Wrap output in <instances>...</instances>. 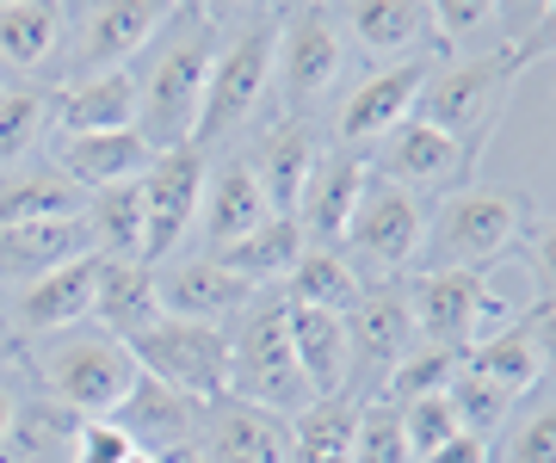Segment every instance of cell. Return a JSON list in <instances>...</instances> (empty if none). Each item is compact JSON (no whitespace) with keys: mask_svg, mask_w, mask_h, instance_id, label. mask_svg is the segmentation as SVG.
I'll return each instance as SVG.
<instances>
[{"mask_svg":"<svg viewBox=\"0 0 556 463\" xmlns=\"http://www.w3.org/2000/svg\"><path fill=\"white\" fill-rule=\"evenodd\" d=\"M217 13L204 7H174V20L149 50V75H137V137L167 155L179 142H192V124H199L204 105V81H211V62H217Z\"/></svg>","mask_w":556,"mask_h":463,"instance_id":"cell-1","label":"cell"},{"mask_svg":"<svg viewBox=\"0 0 556 463\" xmlns=\"http://www.w3.org/2000/svg\"><path fill=\"white\" fill-rule=\"evenodd\" d=\"M544 56H551L544 31H526V38L501 43V50H482V56H457L452 68L427 75L415 118H427L433 130H445V137H457V142H470V130H489L495 112L507 105V93L519 87V75ZM470 149H477V142H470Z\"/></svg>","mask_w":556,"mask_h":463,"instance_id":"cell-2","label":"cell"},{"mask_svg":"<svg viewBox=\"0 0 556 463\" xmlns=\"http://www.w3.org/2000/svg\"><path fill=\"white\" fill-rule=\"evenodd\" d=\"M526 242V198L514 185H470V192H445L433 217H427V247L420 260L452 266V272H482V266L519 254Z\"/></svg>","mask_w":556,"mask_h":463,"instance_id":"cell-3","label":"cell"},{"mask_svg":"<svg viewBox=\"0 0 556 463\" xmlns=\"http://www.w3.org/2000/svg\"><path fill=\"white\" fill-rule=\"evenodd\" d=\"M229 396L248 408H266L278 421L309 408L303 371L291 359V334H285V297L254 303L241 316V327L229 334Z\"/></svg>","mask_w":556,"mask_h":463,"instance_id":"cell-4","label":"cell"},{"mask_svg":"<svg viewBox=\"0 0 556 463\" xmlns=\"http://www.w3.org/2000/svg\"><path fill=\"white\" fill-rule=\"evenodd\" d=\"M273 38H278V13H260V20L236 25V31L217 43L211 81H204L199 124H192V142H199V149L236 137L241 124L260 112L266 87H273Z\"/></svg>","mask_w":556,"mask_h":463,"instance_id":"cell-5","label":"cell"},{"mask_svg":"<svg viewBox=\"0 0 556 463\" xmlns=\"http://www.w3.org/2000/svg\"><path fill=\"white\" fill-rule=\"evenodd\" d=\"M130 364L142 377L167 383L179 396H192L199 408L223 402L229 396V334L223 322H179V316H161L149 334L124 340Z\"/></svg>","mask_w":556,"mask_h":463,"instance_id":"cell-6","label":"cell"},{"mask_svg":"<svg viewBox=\"0 0 556 463\" xmlns=\"http://www.w3.org/2000/svg\"><path fill=\"white\" fill-rule=\"evenodd\" d=\"M137 377V364L124 352L112 334H75V327H62L56 340L43 346V383H50V396L62 408H75L87 421H105L118 396L130 389Z\"/></svg>","mask_w":556,"mask_h":463,"instance_id":"cell-7","label":"cell"},{"mask_svg":"<svg viewBox=\"0 0 556 463\" xmlns=\"http://www.w3.org/2000/svg\"><path fill=\"white\" fill-rule=\"evenodd\" d=\"M204 173H211V162L199 142H179V149L155 155V167L142 173V266L174 260L179 242L192 235L204 204Z\"/></svg>","mask_w":556,"mask_h":463,"instance_id":"cell-8","label":"cell"},{"mask_svg":"<svg viewBox=\"0 0 556 463\" xmlns=\"http://www.w3.org/2000/svg\"><path fill=\"white\" fill-rule=\"evenodd\" d=\"M340 68H346V38H340L334 13H321V7H278L273 81L285 87V100L298 105V112L328 100Z\"/></svg>","mask_w":556,"mask_h":463,"instance_id":"cell-9","label":"cell"},{"mask_svg":"<svg viewBox=\"0 0 556 463\" xmlns=\"http://www.w3.org/2000/svg\"><path fill=\"white\" fill-rule=\"evenodd\" d=\"M174 7L161 0H105V7H80L68 13V38H75V81L87 75H118L167 31Z\"/></svg>","mask_w":556,"mask_h":463,"instance_id":"cell-10","label":"cell"},{"mask_svg":"<svg viewBox=\"0 0 556 463\" xmlns=\"http://www.w3.org/2000/svg\"><path fill=\"white\" fill-rule=\"evenodd\" d=\"M470 162H477V149H470V142H457V137H445V130H433L427 118H402L396 130L378 142L371 180L402 185V192L427 198V192H452V185H464Z\"/></svg>","mask_w":556,"mask_h":463,"instance_id":"cell-11","label":"cell"},{"mask_svg":"<svg viewBox=\"0 0 556 463\" xmlns=\"http://www.w3.org/2000/svg\"><path fill=\"white\" fill-rule=\"evenodd\" d=\"M346 242H353L358 260L383 266V272L415 266L420 247H427V198L371 180L365 198H358V210H353V222H346Z\"/></svg>","mask_w":556,"mask_h":463,"instance_id":"cell-12","label":"cell"},{"mask_svg":"<svg viewBox=\"0 0 556 463\" xmlns=\"http://www.w3.org/2000/svg\"><path fill=\"white\" fill-rule=\"evenodd\" d=\"M346 327V389L353 377H365V389H383V377L396 371V359L415 346V322H408V297L396 284L365 291V297L340 316Z\"/></svg>","mask_w":556,"mask_h":463,"instance_id":"cell-13","label":"cell"},{"mask_svg":"<svg viewBox=\"0 0 556 463\" xmlns=\"http://www.w3.org/2000/svg\"><path fill=\"white\" fill-rule=\"evenodd\" d=\"M457 364H464L470 377H482L489 389H501V396L519 408L526 396L544 389V377H551V309H538V316H526V322L477 340Z\"/></svg>","mask_w":556,"mask_h":463,"instance_id":"cell-14","label":"cell"},{"mask_svg":"<svg viewBox=\"0 0 556 463\" xmlns=\"http://www.w3.org/2000/svg\"><path fill=\"white\" fill-rule=\"evenodd\" d=\"M427 62L408 56V62H390V68H378V75H365V81L353 87V100L340 105V149H365V142H383L390 130H396L402 118H415L420 105V87H427Z\"/></svg>","mask_w":556,"mask_h":463,"instance_id":"cell-15","label":"cell"},{"mask_svg":"<svg viewBox=\"0 0 556 463\" xmlns=\"http://www.w3.org/2000/svg\"><path fill=\"white\" fill-rule=\"evenodd\" d=\"M477 291H482V272H452V266L420 272V279L402 291V297H408L415 340L464 359V346L477 340Z\"/></svg>","mask_w":556,"mask_h":463,"instance_id":"cell-16","label":"cell"},{"mask_svg":"<svg viewBox=\"0 0 556 463\" xmlns=\"http://www.w3.org/2000/svg\"><path fill=\"white\" fill-rule=\"evenodd\" d=\"M105 421L130 439V451L161 458V451H174V445H199L204 408L192 402V396H179V389H167V383H155V377H142L137 371L130 389L118 396V408H112Z\"/></svg>","mask_w":556,"mask_h":463,"instance_id":"cell-17","label":"cell"},{"mask_svg":"<svg viewBox=\"0 0 556 463\" xmlns=\"http://www.w3.org/2000/svg\"><path fill=\"white\" fill-rule=\"evenodd\" d=\"M365 185H371V162L353 155V149H328L321 167L309 173V185H303V204H298L303 242H321V247L346 242V222H353Z\"/></svg>","mask_w":556,"mask_h":463,"instance_id":"cell-18","label":"cell"},{"mask_svg":"<svg viewBox=\"0 0 556 463\" xmlns=\"http://www.w3.org/2000/svg\"><path fill=\"white\" fill-rule=\"evenodd\" d=\"M285 445H291V421H278L266 408H248L236 396L204 408V426H199L204 463H285Z\"/></svg>","mask_w":556,"mask_h":463,"instance_id":"cell-19","label":"cell"},{"mask_svg":"<svg viewBox=\"0 0 556 463\" xmlns=\"http://www.w3.org/2000/svg\"><path fill=\"white\" fill-rule=\"evenodd\" d=\"M75 192H112V185H137L155 167V149L137 130H105V137H62L56 162H50Z\"/></svg>","mask_w":556,"mask_h":463,"instance_id":"cell-20","label":"cell"},{"mask_svg":"<svg viewBox=\"0 0 556 463\" xmlns=\"http://www.w3.org/2000/svg\"><path fill=\"white\" fill-rule=\"evenodd\" d=\"M199 210H204V254H217V247L254 235L260 222H273V204H266V192H260L248 155H229V162H217L211 173H204V204Z\"/></svg>","mask_w":556,"mask_h":463,"instance_id":"cell-21","label":"cell"},{"mask_svg":"<svg viewBox=\"0 0 556 463\" xmlns=\"http://www.w3.org/2000/svg\"><path fill=\"white\" fill-rule=\"evenodd\" d=\"M93 284H100V254H80V260L43 272V279L20 284V327L25 334H62V327H80L93 316Z\"/></svg>","mask_w":556,"mask_h":463,"instance_id":"cell-22","label":"cell"},{"mask_svg":"<svg viewBox=\"0 0 556 463\" xmlns=\"http://www.w3.org/2000/svg\"><path fill=\"white\" fill-rule=\"evenodd\" d=\"M50 124L62 137H105V130H137V75H87L68 81L50 100Z\"/></svg>","mask_w":556,"mask_h":463,"instance_id":"cell-23","label":"cell"},{"mask_svg":"<svg viewBox=\"0 0 556 463\" xmlns=\"http://www.w3.org/2000/svg\"><path fill=\"white\" fill-rule=\"evenodd\" d=\"M321 137L309 130V124H278L273 137L260 142V155H248V167H254L260 192H266V204H273V217H298L303 204V185H309V173L321 167Z\"/></svg>","mask_w":556,"mask_h":463,"instance_id":"cell-24","label":"cell"},{"mask_svg":"<svg viewBox=\"0 0 556 463\" xmlns=\"http://www.w3.org/2000/svg\"><path fill=\"white\" fill-rule=\"evenodd\" d=\"M100 334L112 340H137L161 322V291H155V266L142 260H100V284H93V316Z\"/></svg>","mask_w":556,"mask_h":463,"instance_id":"cell-25","label":"cell"},{"mask_svg":"<svg viewBox=\"0 0 556 463\" xmlns=\"http://www.w3.org/2000/svg\"><path fill=\"white\" fill-rule=\"evenodd\" d=\"M155 291H161V316H179V322H223L229 309L254 297V284L229 279L217 260H179L167 272H155Z\"/></svg>","mask_w":556,"mask_h":463,"instance_id":"cell-26","label":"cell"},{"mask_svg":"<svg viewBox=\"0 0 556 463\" xmlns=\"http://www.w3.org/2000/svg\"><path fill=\"white\" fill-rule=\"evenodd\" d=\"M285 334H291V359H298V371H303L309 402L346 396V327H340V316L285 303Z\"/></svg>","mask_w":556,"mask_h":463,"instance_id":"cell-27","label":"cell"},{"mask_svg":"<svg viewBox=\"0 0 556 463\" xmlns=\"http://www.w3.org/2000/svg\"><path fill=\"white\" fill-rule=\"evenodd\" d=\"M93 254V229L87 217H62V222H20V229H0V279H43L56 266Z\"/></svg>","mask_w":556,"mask_h":463,"instance_id":"cell-28","label":"cell"},{"mask_svg":"<svg viewBox=\"0 0 556 463\" xmlns=\"http://www.w3.org/2000/svg\"><path fill=\"white\" fill-rule=\"evenodd\" d=\"M62 217H87V192H75L56 167H7L0 173V229Z\"/></svg>","mask_w":556,"mask_h":463,"instance_id":"cell-29","label":"cell"},{"mask_svg":"<svg viewBox=\"0 0 556 463\" xmlns=\"http://www.w3.org/2000/svg\"><path fill=\"white\" fill-rule=\"evenodd\" d=\"M204 260H217L223 272L241 279V284L291 279V266L303 260V229H298V217H273V222H260L254 235H241V242L217 247V254H204Z\"/></svg>","mask_w":556,"mask_h":463,"instance_id":"cell-30","label":"cell"},{"mask_svg":"<svg viewBox=\"0 0 556 463\" xmlns=\"http://www.w3.org/2000/svg\"><path fill=\"white\" fill-rule=\"evenodd\" d=\"M346 31L365 56L408 62L427 43V0H358L346 7Z\"/></svg>","mask_w":556,"mask_h":463,"instance_id":"cell-31","label":"cell"},{"mask_svg":"<svg viewBox=\"0 0 556 463\" xmlns=\"http://www.w3.org/2000/svg\"><path fill=\"white\" fill-rule=\"evenodd\" d=\"M68 38V7L50 0H0V62L7 68H43Z\"/></svg>","mask_w":556,"mask_h":463,"instance_id":"cell-32","label":"cell"},{"mask_svg":"<svg viewBox=\"0 0 556 463\" xmlns=\"http://www.w3.org/2000/svg\"><path fill=\"white\" fill-rule=\"evenodd\" d=\"M358 297H365V279H358V266L346 260L340 247H303V260L291 266V279H285V303H298V309L346 316Z\"/></svg>","mask_w":556,"mask_h":463,"instance_id":"cell-33","label":"cell"},{"mask_svg":"<svg viewBox=\"0 0 556 463\" xmlns=\"http://www.w3.org/2000/svg\"><path fill=\"white\" fill-rule=\"evenodd\" d=\"M353 426H358L353 396H321L303 414H291L285 463H353Z\"/></svg>","mask_w":556,"mask_h":463,"instance_id":"cell-34","label":"cell"},{"mask_svg":"<svg viewBox=\"0 0 556 463\" xmlns=\"http://www.w3.org/2000/svg\"><path fill=\"white\" fill-rule=\"evenodd\" d=\"M501 25H507V7H495V0H439V7H427V38L452 43L464 56L514 43V38H501Z\"/></svg>","mask_w":556,"mask_h":463,"instance_id":"cell-35","label":"cell"},{"mask_svg":"<svg viewBox=\"0 0 556 463\" xmlns=\"http://www.w3.org/2000/svg\"><path fill=\"white\" fill-rule=\"evenodd\" d=\"M87 229H93V254L100 260H142V180L93 192Z\"/></svg>","mask_w":556,"mask_h":463,"instance_id":"cell-36","label":"cell"},{"mask_svg":"<svg viewBox=\"0 0 556 463\" xmlns=\"http://www.w3.org/2000/svg\"><path fill=\"white\" fill-rule=\"evenodd\" d=\"M489 463H556V402L538 389L501 421V445L489 439Z\"/></svg>","mask_w":556,"mask_h":463,"instance_id":"cell-37","label":"cell"},{"mask_svg":"<svg viewBox=\"0 0 556 463\" xmlns=\"http://www.w3.org/2000/svg\"><path fill=\"white\" fill-rule=\"evenodd\" d=\"M452 377H457V352H439V346H408L396 359V371L383 377V402H396V408H408V402H420V396H439V389H452Z\"/></svg>","mask_w":556,"mask_h":463,"instance_id":"cell-38","label":"cell"},{"mask_svg":"<svg viewBox=\"0 0 556 463\" xmlns=\"http://www.w3.org/2000/svg\"><path fill=\"white\" fill-rule=\"evenodd\" d=\"M43 130H50V93H31V87L0 93V173L13 162H25Z\"/></svg>","mask_w":556,"mask_h":463,"instance_id":"cell-39","label":"cell"},{"mask_svg":"<svg viewBox=\"0 0 556 463\" xmlns=\"http://www.w3.org/2000/svg\"><path fill=\"white\" fill-rule=\"evenodd\" d=\"M353 463H415L408 439H402V414L383 396L358 402V426H353Z\"/></svg>","mask_w":556,"mask_h":463,"instance_id":"cell-40","label":"cell"},{"mask_svg":"<svg viewBox=\"0 0 556 463\" xmlns=\"http://www.w3.org/2000/svg\"><path fill=\"white\" fill-rule=\"evenodd\" d=\"M445 396H452V408H457V426H464V433H477V439L501 433V421L514 414V402H507L501 389H489L482 377H470L464 364H457V377H452V389H445Z\"/></svg>","mask_w":556,"mask_h":463,"instance_id":"cell-41","label":"cell"},{"mask_svg":"<svg viewBox=\"0 0 556 463\" xmlns=\"http://www.w3.org/2000/svg\"><path fill=\"white\" fill-rule=\"evenodd\" d=\"M396 414H402V439H408V451H415V458H427V451H439L445 439H457V433H464L445 389H439V396H420V402H408V408H396Z\"/></svg>","mask_w":556,"mask_h":463,"instance_id":"cell-42","label":"cell"},{"mask_svg":"<svg viewBox=\"0 0 556 463\" xmlns=\"http://www.w3.org/2000/svg\"><path fill=\"white\" fill-rule=\"evenodd\" d=\"M124 458H130V439L112 421H80L68 433V463H124Z\"/></svg>","mask_w":556,"mask_h":463,"instance_id":"cell-43","label":"cell"},{"mask_svg":"<svg viewBox=\"0 0 556 463\" xmlns=\"http://www.w3.org/2000/svg\"><path fill=\"white\" fill-rule=\"evenodd\" d=\"M420 463H489V439H477V433H457V439H445L439 451H427Z\"/></svg>","mask_w":556,"mask_h":463,"instance_id":"cell-44","label":"cell"},{"mask_svg":"<svg viewBox=\"0 0 556 463\" xmlns=\"http://www.w3.org/2000/svg\"><path fill=\"white\" fill-rule=\"evenodd\" d=\"M13 414H20V402H13V396L0 389V445H7V433H13Z\"/></svg>","mask_w":556,"mask_h":463,"instance_id":"cell-45","label":"cell"},{"mask_svg":"<svg viewBox=\"0 0 556 463\" xmlns=\"http://www.w3.org/2000/svg\"><path fill=\"white\" fill-rule=\"evenodd\" d=\"M155 463H204V458H199V445H174V451H161Z\"/></svg>","mask_w":556,"mask_h":463,"instance_id":"cell-46","label":"cell"},{"mask_svg":"<svg viewBox=\"0 0 556 463\" xmlns=\"http://www.w3.org/2000/svg\"><path fill=\"white\" fill-rule=\"evenodd\" d=\"M124 463H155V458H149V451H130V458H124Z\"/></svg>","mask_w":556,"mask_h":463,"instance_id":"cell-47","label":"cell"}]
</instances>
